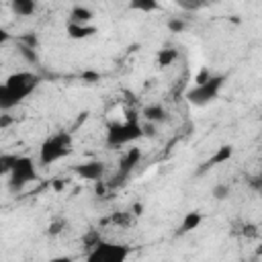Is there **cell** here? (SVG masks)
Segmentation results:
<instances>
[{"mask_svg": "<svg viewBox=\"0 0 262 262\" xmlns=\"http://www.w3.org/2000/svg\"><path fill=\"white\" fill-rule=\"evenodd\" d=\"M74 151V137L68 131H57L49 137L43 139L41 147H39V164L41 166H51L68 156H72Z\"/></svg>", "mask_w": 262, "mask_h": 262, "instance_id": "obj_1", "label": "cell"}, {"mask_svg": "<svg viewBox=\"0 0 262 262\" xmlns=\"http://www.w3.org/2000/svg\"><path fill=\"white\" fill-rule=\"evenodd\" d=\"M143 137V129L139 123V117L135 113H129V117L121 123H111L106 129V145L108 147H123Z\"/></svg>", "mask_w": 262, "mask_h": 262, "instance_id": "obj_2", "label": "cell"}, {"mask_svg": "<svg viewBox=\"0 0 262 262\" xmlns=\"http://www.w3.org/2000/svg\"><path fill=\"white\" fill-rule=\"evenodd\" d=\"M227 76L225 74H211V78L205 82V84H199V86H192L188 92H186V100L192 104V106H207L209 102H213L223 84H225Z\"/></svg>", "mask_w": 262, "mask_h": 262, "instance_id": "obj_3", "label": "cell"}, {"mask_svg": "<svg viewBox=\"0 0 262 262\" xmlns=\"http://www.w3.org/2000/svg\"><path fill=\"white\" fill-rule=\"evenodd\" d=\"M6 178H8V180H6L8 190H10L12 194L20 192L27 184H31V182L37 178V166H35L33 158H29V156H18V158H16V164L12 166V170H10V174H8Z\"/></svg>", "mask_w": 262, "mask_h": 262, "instance_id": "obj_4", "label": "cell"}, {"mask_svg": "<svg viewBox=\"0 0 262 262\" xmlns=\"http://www.w3.org/2000/svg\"><path fill=\"white\" fill-rule=\"evenodd\" d=\"M131 256V248L119 242H98L86 256V262H127Z\"/></svg>", "mask_w": 262, "mask_h": 262, "instance_id": "obj_5", "label": "cell"}, {"mask_svg": "<svg viewBox=\"0 0 262 262\" xmlns=\"http://www.w3.org/2000/svg\"><path fill=\"white\" fill-rule=\"evenodd\" d=\"M41 84V76L35 72H14L4 80V86L23 102L27 96H31Z\"/></svg>", "mask_w": 262, "mask_h": 262, "instance_id": "obj_6", "label": "cell"}, {"mask_svg": "<svg viewBox=\"0 0 262 262\" xmlns=\"http://www.w3.org/2000/svg\"><path fill=\"white\" fill-rule=\"evenodd\" d=\"M72 172L76 176H80L82 180L100 182L104 178V174H106V164L100 162V160H88V162H82V164L72 166Z\"/></svg>", "mask_w": 262, "mask_h": 262, "instance_id": "obj_7", "label": "cell"}, {"mask_svg": "<svg viewBox=\"0 0 262 262\" xmlns=\"http://www.w3.org/2000/svg\"><path fill=\"white\" fill-rule=\"evenodd\" d=\"M141 149L139 147H129L123 156H121V160H119V166H117V176L123 180V178H127L129 174H131V170H135L137 168V164L141 162Z\"/></svg>", "mask_w": 262, "mask_h": 262, "instance_id": "obj_8", "label": "cell"}, {"mask_svg": "<svg viewBox=\"0 0 262 262\" xmlns=\"http://www.w3.org/2000/svg\"><path fill=\"white\" fill-rule=\"evenodd\" d=\"M92 18H94V10L92 8H88L84 4H76L70 10V20L68 23H74V25H92Z\"/></svg>", "mask_w": 262, "mask_h": 262, "instance_id": "obj_9", "label": "cell"}, {"mask_svg": "<svg viewBox=\"0 0 262 262\" xmlns=\"http://www.w3.org/2000/svg\"><path fill=\"white\" fill-rule=\"evenodd\" d=\"M66 33H68L70 39L80 41V39H88V37L96 35L98 33V27L96 25H74V23H68Z\"/></svg>", "mask_w": 262, "mask_h": 262, "instance_id": "obj_10", "label": "cell"}, {"mask_svg": "<svg viewBox=\"0 0 262 262\" xmlns=\"http://www.w3.org/2000/svg\"><path fill=\"white\" fill-rule=\"evenodd\" d=\"M201 223H203V213H201V211H188V213L182 217L180 225H178V235L190 233V231L196 229Z\"/></svg>", "mask_w": 262, "mask_h": 262, "instance_id": "obj_11", "label": "cell"}, {"mask_svg": "<svg viewBox=\"0 0 262 262\" xmlns=\"http://www.w3.org/2000/svg\"><path fill=\"white\" fill-rule=\"evenodd\" d=\"M141 115H143L145 123H151V125H158V123L168 121V111L162 104H147Z\"/></svg>", "mask_w": 262, "mask_h": 262, "instance_id": "obj_12", "label": "cell"}, {"mask_svg": "<svg viewBox=\"0 0 262 262\" xmlns=\"http://www.w3.org/2000/svg\"><path fill=\"white\" fill-rule=\"evenodd\" d=\"M231 156H233V145H221V147H217V151L203 164L201 172H205V170H209V168H213V166H219V164L227 162Z\"/></svg>", "mask_w": 262, "mask_h": 262, "instance_id": "obj_13", "label": "cell"}, {"mask_svg": "<svg viewBox=\"0 0 262 262\" xmlns=\"http://www.w3.org/2000/svg\"><path fill=\"white\" fill-rule=\"evenodd\" d=\"M10 10L16 16H31L37 10V2L35 0H12L10 2Z\"/></svg>", "mask_w": 262, "mask_h": 262, "instance_id": "obj_14", "label": "cell"}, {"mask_svg": "<svg viewBox=\"0 0 262 262\" xmlns=\"http://www.w3.org/2000/svg\"><path fill=\"white\" fill-rule=\"evenodd\" d=\"M16 104H20V100L4 86V82L0 84V113H6L10 108H14Z\"/></svg>", "mask_w": 262, "mask_h": 262, "instance_id": "obj_15", "label": "cell"}, {"mask_svg": "<svg viewBox=\"0 0 262 262\" xmlns=\"http://www.w3.org/2000/svg\"><path fill=\"white\" fill-rule=\"evenodd\" d=\"M176 59H178V51H176V49H172V47H164V49H160V51H158V55H156V61H158V66H160V68L172 66Z\"/></svg>", "mask_w": 262, "mask_h": 262, "instance_id": "obj_16", "label": "cell"}, {"mask_svg": "<svg viewBox=\"0 0 262 262\" xmlns=\"http://www.w3.org/2000/svg\"><path fill=\"white\" fill-rule=\"evenodd\" d=\"M131 10H137V12H143V14H149V12H156L160 8V4L156 0H133L129 4Z\"/></svg>", "mask_w": 262, "mask_h": 262, "instance_id": "obj_17", "label": "cell"}, {"mask_svg": "<svg viewBox=\"0 0 262 262\" xmlns=\"http://www.w3.org/2000/svg\"><path fill=\"white\" fill-rule=\"evenodd\" d=\"M16 154H0V176H8L12 166L16 164Z\"/></svg>", "mask_w": 262, "mask_h": 262, "instance_id": "obj_18", "label": "cell"}, {"mask_svg": "<svg viewBox=\"0 0 262 262\" xmlns=\"http://www.w3.org/2000/svg\"><path fill=\"white\" fill-rule=\"evenodd\" d=\"M68 227V221L63 219V217H55V219H51L49 221V225H47V235H59L63 229Z\"/></svg>", "mask_w": 262, "mask_h": 262, "instance_id": "obj_19", "label": "cell"}, {"mask_svg": "<svg viewBox=\"0 0 262 262\" xmlns=\"http://www.w3.org/2000/svg\"><path fill=\"white\" fill-rule=\"evenodd\" d=\"M211 194H213V199H215V201H225V199L231 194V186H229V184L219 182V184H215V186L211 188Z\"/></svg>", "mask_w": 262, "mask_h": 262, "instance_id": "obj_20", "label": "cell"}, {"mask_svg": "<svg viewBox=\"0 0 262 262\" xmlns=\"http://www.w3.org/2000/svg\"><path fill=\"white\" fill-rule=\"evenodd\" d=\"M166 27H168L170 33H182V31L186 29V20L180 18V16H170V18L166 20Z\"/></svg>", "mask_w": 262, "mask_h": 262, "instance_id": "obj_21", "label": "cell"}, {"mask_svg": "<svg viewBox=\"0 0 262 262\" xmlns=\"http://www.w3.org/2000/svg\"><path fill=\"white\" fill-rule=\"evenodd\" d=\"M82 242H84L86 250L90 252V250H92V248H94V246H96L98 242H102V237H100V233H98L96 229H90V231H88V233L84 235V239H82Z\"/></svg>", "mask_w": 262, "mask_h": 262, "instance_id": "obj_22", "label": "cell"}, {"mask_svg": "<svg viewBox=\"0 0 262 262\" xmlns=\"http://www.w3.org/2000/svg\"><path fill=\"white\" fill-rule=\"evenodd\" d=\"M18 45L29 47V49H37L39 39H37V35H35V33H27V35H20V37H18Z\"/></svg>", "mask_w": 262, "mask_h": 262, "instance_id": "obj_23", "label": "cell"}, {"mask_svg": "<svg viewBox=\"0 0 262 262\" xmlns=\"http://www.w3.org/2000/svg\"><path fill=\"white\" fill-rule=\"evenodd\" d=\"M18 51H20V55H23L29 63H37V61H39V59H37V49H29V47L18 45Z\"/></svg>", "mask_w": 262, "mask_h": 262, "instance_id": "obj_24", "label": "cell"}, {"mask_svg": "<svg viewBox=\"0 0 262 262\" xmlns=\"http://www.w3.org/2000/svg\"><path fill=\"white\" fill-rule=\"evenodd\" d=\"M211 78V72L207 70V68H203V70H199V74L194 76V86H199V84H205L207 80Z\"/></svg>", "mask_w": 262, "mask_h": 262, "instance_id": "obj_25", "label": "cell"}, {"mask_svg": "<svg viewBox=\"0 0 262 262\" xmlns=\"http://www.w3.org/2000/svg\"><path fill=\"white\" fill-rule=\"evenodd\" d=\"M178 6H180L182 10H199V8H201L199 2H188V0H180Z\"/></svg>", "mask_w": 262, "mask_h": 262, "instance_id": "obj_26", "label": "cell"}, {"mask_svg": "<svg viewBox=\"0 0 262 262\" xmlns=\"http://www.w3.org/2000/svg\"><path fill=\"white\" fill-rule=\"evenodd\" d=\"M82 78L88 80V82H98L100 80V74L98 72H82Z\"/></svg>", "mask_w": 262, "mask_h": 262, "instance_id": "obj_27", "label": "cell"}, {"mask_svg": "<svg viewBox=\"0 0 262 262\" xmlns=\"http://www.w3.org/2000/svg\"><path fill=\"white\" fill-rule=\"evenodd\" d=\"M141 129H143V135H149V137L156 135V125L151 123H141Z\"/></svg>", "mask_w": 262, "mask_h": 262, "instance_id": "obj_28", "label": "cell"}, {"mask_svg": "<svg viewBox=\"0 0 262 262\" xmlns=\"http://www.w3.org/2000/svg\"><path fill=\"white\" fill-rule=\"evenodd\" d=\"M8 125H12V117L0 115V129H4V127H8Z\"/></svg>", "mask_w": 262, "mask_h": 262, "instance_id": "obj_29", "label": "cell"}, {"mask_svg": "<svg viewBox=\"0 0 262 262\" xmlns=\"http://www.w3.org/2000/svg\"><path fill=\"white\" fill-rule=\"evenodd\" d=\"M6 41H10V33H8L4 27H0V45L6 43Z\"/></svg>", "mask_w": 262, "mask_h": 262, "instance_id": "obj_30", "label": "cell"}, {"mask_svg": "<svg viewBox=\"0 0 262 262\" xmlns=\"http://www.w3.org/2000/svg\"><path fill=\"white\" fill-rule=\"evenodd\" d=\"M49 262H74V258H72V256H55V258H51Z\"/></svg>", "mask_w": 262, "mask_h": 262, "instance_id": "obj_31", "label": "cell"}, {"mask_svg": "<svg viewBox=\"0 0 262 262\" xmlns=\"http://www.w3.org/2000/svg\"><path fill=\"white\" fill-rule=\"evenodd\" d=\"M53 188H55V190H61V188H63V182H61L59 178H55V182H53Z\"/></svg>", "mask_w": 262, "mask_h": 262, "instance_id": "obj_32", "label": "cell"}]
</instances>
